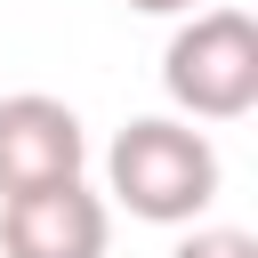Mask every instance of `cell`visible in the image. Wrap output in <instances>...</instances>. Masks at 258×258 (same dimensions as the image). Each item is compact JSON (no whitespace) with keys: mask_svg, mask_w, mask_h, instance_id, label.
Instances as JSON below:
<instances>
[{"mask_svg":"<svg viewBox=\"0 0 258 258\" xmlns=\"http://www.w3.org/2000/svg\"><path fill=\"white\" fill-rule=\"evenodd\" d=\"M218 185H226V169H218L210 129H194L177 113H145L105 145V194L145 226H194L218 202Z\"/></svg>","mask_w":258,"mask_h":258,"instance_id":"1","label":"cell"},{"mask_svg":"<svg viewBox=\"0 0 258 258\" xmlns=\"http://www.w3.org/2000/svg\"><path fill=\"white\" fill-rule=\"evenodd\" d=\"M161 89L177 121H242L258 105V24L242 8H194L161 48Z\"/></svg>","mask_w":258,"mask_h":258,"instance_id":"2","label":"cell"},{"mask_svg":"<svg viewBox=\"0 0 258 258\" xmlns=\"http://www.w3.org/2000/svg\"><path fill=\"white\" fill-rule=\"evenodd\" d=\"M81 169H89V129L64 97H40V89L0 97V202L40 194V185H73Z\"/></svg>","mask_w":258,"mask_h":258,"instance_id":"3","label":"cell"},{"mask_svg":"<svg viewBox=\"0 0 258 258\" xmlns=\"http://www.w3.org/2000/svg\"><path fill=\"white\" fill-rule=\"evenodd\" d=\"M105 242H113V210L81 177L0 202V258H105Z\"/></svg>","mask_w":258,"mask_h":258,"instance_id":"4","label":"cell"},{"mask_svg":"<svg viewBox=\"0 0 258 258\" xmlns=\"http://www.w3.org/2000/svg\"><path fill=\"white\" fill-rule=\"evenodd\" d=\"M169 258H258V242H250L242 226H194Z\"/></svg>","mask_w":258,"mask_h":258,"instance_id":"5","label":"cell"},{"mask_svg":"<svg viewBox=\"0 0 258 258\" xmlns=\"http://www.w3.org/2000/svg\"><path fill=\"white\" fill-rule=\"evenodd\" d=\"M121 8H137V16H194L202 0H121Z\"/></svg>","mask_w":258,"mask_h":258,"instance_id":"6","label":"cell"}]
</instances>
